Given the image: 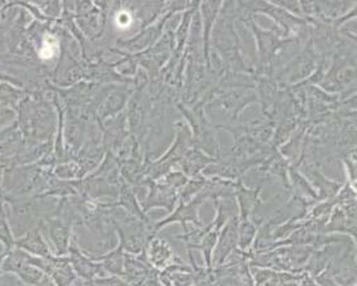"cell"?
<instances>
[{
  "mask_svg": "<svg viewBox=\"0 0 357 286\" xmlns=\"http://www.w3.org/2000/svg\"><path fill=\"white\" fill-rule=\"evenodd\" d=\"M4 254H6V249H4V246L0 243V259L4 257Z\"/></svg>",
  "mask_w": 357,
  "mask_h": 286,
  "instance_id": "obj_8",
  "label": "cell"
},
{
  "mask_svg": "<svg viewBox=\"0 0 357 286\" xmlns=\"http://www.w3.org/2000/svg\"><path fill=\"white\" fill-rule=\"evenodd\" d=\"M126 258L127 255L123 254V248L111 252L110 254L101 257L98 261L101 262L103 269L112 273L114 276H123L124 273V266H126Z\"/></svg>",
  "mask_w": 357,
  "mask_h": 286,
  "instance_id": "obj_4",
  "label": "cell"
},
{
  "mask_svg": "<svg viewBox=\"0 0 357 286\" xmlns=\"http://www.w3.org/2000/svg\"><path fill=\"white\" fill-rule=\"evenodd\" d=\"M68 254H70L68 255L70 264L77 278L89 280V281L102 278L101 276L103 271L102 266L84 257L83 253L80 252V249L77 248L75 240H71L70 246H68Z\"/></svg>",
  "mask_w": 357,
  "mask_h": 286,
  "instance_id": "obj_2",
  "label": "cell"
},
{
  "mask_svg": "<svg viewBox=\"0 0 357 286\" xmlns=\"http://www.w3.org/2000/svg\"><path fill=\"white\" fill-rule=\"evenodd\" d=\"M43 228H45L47 234L51 239L52 244L54 245L56 255H63L68 252L70 246V225L61 218L60 214L45 219L43 223Z\"/></svg>",
  "mask_w": 357,
  "mask_h": 286,
  "instance_id": "obj_3",
  "label": "cell"
},
{
  "mask_svg": "<svg viewBox=\"0 0 357 286\" xmlns=\"http://www.w3.org/2000/svg\"><path fill=\"white\" fill-rule=\"evenodd\" d=\"M96 286H132L128 281L120 278L119 276L111 278H98L93 280Z\"/></svg>",
  "mask_w": 357,
  "mask_h": 286,
  "instance_id": "obj_6",
  "label": "cell"
},
{
  "mask_svg": "<svg viewBox=\"0 0 357 286\" xmlns=\"http://www.w3.org/2000/svg\"><path fill=\"white\" fill-rule=\"evenodd\" d=\"M150 258L156 266H160L162 262L167 259V250L164 249L162 243L155 241L153 244H151V246H150Z\"/></svg>",
  "mask_w": 357,
  "mask_h": 286,
  "instance_id": "obj_5",
  "label": "cell"
},
{
  "mask_svg": "<svg viewBox=\"0 0 357 286\" xmlns=\"http://www.w3.org/2000/svg\"><path fill=\"white\" fill-rule=\"evenodd\" d=\"M44 220H42L36 227L27 231L25 235L16 239L15 248H18V249L24 250L27 254L39 257V258H51L53 255H56V254L52 253L50 245L47 244V241L43 237L42 229Z\"/></svg>",
  "mask_w": 357,
  "mask_h": 286,
  "instance_id": "obj_1",
  "label": "cell"
},
{
  "mask_svg": "<svg viewBox=\"0 0 357 286\" xmlns=\"http://www.w3.org/2000/svg\"><path fill=\"white\" fill-rule=\"evenodd\" d=\"M4 169H6V167L0 165V199H1V200L6 199V194H4V190H3V174H4Z\"/></svg>",
  "mask_w": 357,
  "mask_h": 286,
  "instance_id": "obj_7",
  "label": "cell"
},
{
  "mask_svg": "<svg viewBox=\"0 0 357 286\" xmlns=\"http://www.w3.org/2000/svg\"><path fill=\"white\" fill-rule=\"evenodd\" d=\"M302 286H317V285H315V284H314V283H312V281H311V280H306V281H305V283H303V285Z\"/></svg>",
  "mask_w": 357,
  "mask_h": 286,
  "instance_id": "obj_9",
  "label": "cell"
}]
</instances>
